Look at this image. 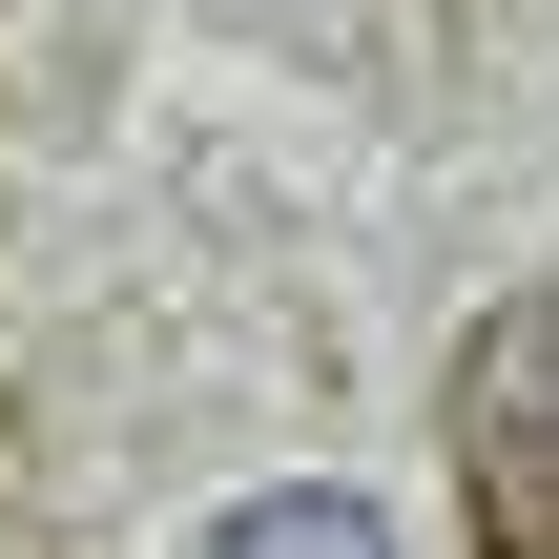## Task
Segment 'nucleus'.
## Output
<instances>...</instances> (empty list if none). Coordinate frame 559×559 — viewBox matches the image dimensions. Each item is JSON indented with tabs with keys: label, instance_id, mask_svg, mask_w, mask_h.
<instances>
[{
	"label": "nucleus",
	"instance_id": "1",
	"mask_svg": "<svg viewBox=\"0 0 559 559\" xmlns=\"http://www.w3.org/2000/svg\"><path fill=\"white\" fill-rule=\"evenodd\" d=\"M456 519L477 559H559V290H498L456 332Z\"/></svg>",
	"mask_w": 559,
	"mask_h": 559
},
{
	"label": "nucleus",
	"instance_id": "2",
	"mask_svg": "<svg viewBox=\"0 0 559 559\" xmlns=\"http://www.w3.org/2000/svg\"><path fill=\"white\" fill-rule=\"evenodd\" d=\"M207 559H394V519H373L353 477H290V498H249V519H207Z\"/></svg>",
	"mask_w": 559,
	"mask_h": 559
}]
</instances>
